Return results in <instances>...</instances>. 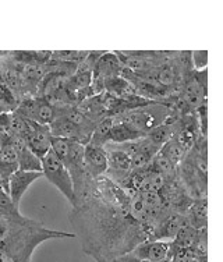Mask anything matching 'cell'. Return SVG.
<instances>
[{"label":"cell","mask_w":223,"mask_h":262,"mask_svg":"<svg viewBox=\"0 0 223 262\" xmlns=\"http://www.w3.org/2000/svg\"><path fill=\"white\" fill-rule=\"evenodd\" d=\"M130 254L144 262H166L172 254V243L147 240L138 244Z\"/></svg>","instance_id":"9c48e42d"},{"label":"cell","mask_w":223,"mask_h":262,"mask_svg":"<svg viewBox=\"0 0 223 262\" xmlns=\"http://www.w3.org/2000/svg\"><path fill=\"white\" fill-rule=\"evenodd\" d=\"M15 113L42 124L51 126V123L56 119V107L46 101L45 98L39 96H27L23 101L18 102Z\"/></svg>","instance_id":"277c9868"},{"label":"cell","mask_w":223,"mask_h":262,"mask_svg":"<svg viewBox=\"0 0 223 262\" xmlns=\"http://www.w3.org/2000/svg\"><path fill=\"white\" fill-rule=\"evenodd\" d=\"M69 221L84 252L95 261L126 255L151 237L148 227L130 216L128 208L109 204L88 190L77 200Z\"/></svg>","instance_id":"6da1fadb"},{"label":"cell","mask_w":223,"mask_h":262,"mask_svg":"<svg viewBox=\"0 0 223 262\" xmlns=\"http://www.w3.org/2000/svg\"><path fill=\"white\" fill-rule=\"evenodd\" d=\"M123 258H124V261L126 262H144V261H141V259H138V258L132 257L130 252H128V254H126V255H123Z\"/></svg>","instance_id":"9a60e30c"},{"label":"cell","mask_w":223,"mask_h":262,"mask_svg":"<svg viewBox=\"0 0 223 262\" xmlns=\"http://www.w3.org/2000/svg\"><path fill=\"white\" fill-rule=\"evenodd\" d=\"M97 262H126L124 261V258L122 257H117V258H112V259H103V261H97Z\"/></svg>","instance_id":"2e32d148"},{"label":"cell","mask_w":223,"mask_h":262,"mask_svg":"<svg viewBox=\"0 0 223 262\" xmlns=\"http://www.w3.org/2000/svg\"><path fill=\"white\" fill-rule=\"evenodd\" d=\"M84 167L86 176L91 180L105 176L107 170V152L105 146H98L94 144L84 145Z\"/></svg>","instance_id":"52a82bcc"},{"label":"cell","mask_w":223,"mask_h":262,"mask_svg":"<svg viewBox=\"0 0 223 262\" xmlns=\"http://www.w3.org/2000/svg\"><path fill=\"white\" fill-rule=\"evenodd\" d=\"M191 63H193V70L201 71V69H204L207 66V63H208V52H191Z\"/></svg>","instance_id":"4fadbf2b"},{"label":"cell","mask_w":223,"mask_h":262,"mask_svg":"<svg viewBox=\"0 0 223 262\" xmlns=\"http://www.w3.org/2000/svg\"><path fill=\"white\" fill-rule=\"evenodd\" d=\"M10 142L14 146L17 152V159H18V169L27 171H41V161L30 151V148L26 145V142L21 140L20 137L13 136L9 137Z\"/></svg>","instance_id":"30bf717a"},{"label":"cell","mask_w":223,"mask_h":262,"mask_svg":"<svg viewBox=\"0 0 223 262\" xmlns=\"http://www.w3.org/2000/svg\"><path fill=\"white\" fill-rule=\"evenodd\" d=\"M113 127V117H105L101 121H98L94 131H92L90 144L98 146H105L109 142V134Z\"/></svg>","instance_id":"7c38bea8"},{"label":"cell","mask_w":223,"mask_h":262,"mask_svg":"<svg viewBox=\"0 0 223 262\" xmlns=\"http://www.w3.org/2000/svg\"><path fill=\"white\" fill-rule=\"evenodd\" d=\"M41 166L42 177H45L52 186H55L67 201L74 207L76 205V194H74V186H73L70 173L66 169V166L63 165V162L57 158L55 152L52 151V148L51 151L41 159Z\"/></svg>","instance_id":"3957f363"},{"label":"cell","mask_w":223,"mask_h":262,"mask_svg":"<svg viewBox=\"0 0 223 262\" xmlns=\"http://www.w3.org/2000/svg\"><path fill=\"white\" fill-rule=\"evenodd\" d=\"M142 137H145L137 130H134L130 124H127L120 119L113 117V127L109 134V142L107 144H124V142L137 141Z\"/></svg>","instance_id":"8fae6325"},{"label":"cell","mask_w":223,"mask_h":262,"mask_svg":"<svg viewBox=\"0 0 223 262\" xmlns=\"http://www.w3.org/2000/svg\"><path fill=\"white\" fill-rule=\"evenodd\" d=\"M42 177V171H27L15 170L7 179V194L15 208L20 207V201L24 192L30 188L32 183Z\"/></svg>","instance_id":"8992f818"},{"label":"cell","mask_w":223,"mask_h":262,"mask_svg":"<svg viewBox=\"0 0 223 262\" xmlns=\"http://www.w3.org/2000/svg\"><path fill=\"white\" fill-rule=\"evenodd\" d=\"M105 149L107 152V170L105 176L120 186L132 171L131 157L115 144H106Z\"/></svg>","instance_id":"5b68a950"},{"label":"cell","mask_w":223,"mask_h":262,"mask_svg":"<svg viewBox=\"0 0 223 262\" xmlns=\"http://www.w3.org/2000/svg\"><path fill=\"white\" fill-rule=\"evenodd\" d=\"M11 225H13V223L9 222V221H6V219H3V217L0 216V242H3L6 238V236L9 234V232H10L11 229Z\"/></svg>","instance_id":"5bb4252c"},{"label":"cell","mask_w":223,"mask_h":262,"mask_svg":"<svg viewBox=\"0 0 223 262\" xmlns=\"http://www.w3.org/2000/svg\"><path fill=\"white\" fill-rule=\"evenodd\" d=\"M49 130H51L53 138H63V140H69V141L78 142L81 145H86L90 142V138H91L90 133L77 127L76 124H73L71 121L67 120L66 117L59 116V115L51 123Z\"/></svg>","instance_id":"ba28073f"},{"label":"cell","mask_w":223,"mask_h":262,"mask_svg":"<svg viewBox=\"0 0 223 262\" xmlns=\"http://www.w3.org/2000/svg\"><path fill=\"white\" fill-rule=\"evenodd\" d=\"M173 115H176V111L172 106H169L165 102H152L149 105L132 109L115 117L130 124L138 133L147 136L157 127L165 124Z\"/></svg>","instance_id":"7a4b0ae2"}]
</instances>
